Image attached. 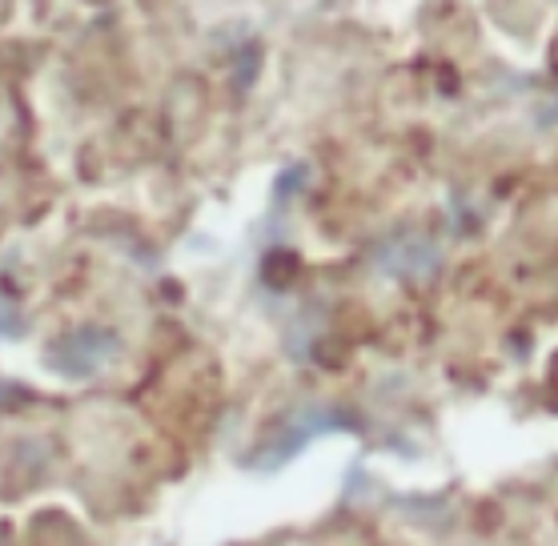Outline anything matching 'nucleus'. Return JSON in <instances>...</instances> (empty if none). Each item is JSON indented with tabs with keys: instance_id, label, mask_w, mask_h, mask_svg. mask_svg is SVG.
<instances>
[{
	"instance_id": "nucleus-1",
	"label": "nucleus",
	"mask_w": 558,
	"mask_h": 546,
	"mask_svg": "<svg viewBox=\"0 0 558 546\" xmlns=\"http://www.w3.org/2000/svg\"><path fill=\"white\" fill-rule=\"evenodd\" d=\"M117 350V333L101 330V326H85V330L64 333L61 342L49 350V366L61 378H93L97 369L109 362Z\"/></svg>"
},
{
	"instance_id": "nucleus-2",
	"label": "nucleus",
	"mask_w": 558,
	"mask_h": 546,
	"mask_svg": "<svg viewBox=\"0 0 558 546\" xmlns=\"http://www.w3.org/2000/svg\"><path fill=\"white\" fill-rule=\"evenodd\" d=\"M333 426H345V422H338L333 414H326V410H310V414H298V418L286 426V430L274 438V442L257 454L254 466H262V471H278L281 462H290L298 450H302L310 438H317V434H326L333 430Z\"/></svg>"
},
{
	"instance_id": "nucleus-3",
	"label": "nucleus",
	"mask_w": 558,
	"mask_h": 546,
	"mask_svg": "<svg viewBox=\"0 0 558 546\" xmlns=\"http://www.w3.org/2000/svg\"><path fill=\"white\" fill-rule=\"evenodd\" d=\"M0 398H4V386H0Z\"/></svg>"
}]
</instances>
